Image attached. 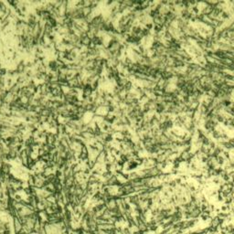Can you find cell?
Returning <instances> with one entry per match:
<instances>
[{
    "instance_id": "cell-1",
    "label": "cell",
    "mask_w": 234,
    "mask_h": 234,
    "mask_svg": "<svg viewBox=\"0 0 234 234\" xmlns=\"http://www.w3.org/2000/svg\"><path fill=\"white\" fill-rule=\"evenodd\" d=\"M13 170V166L9 162H3L1 167H0V173L5 176H8L12 173Z\"/></svg>"
},
{
    "instance_id": "cell-2",
    "label": "cell",
    "mask_w": 234,
    "mask_h": 234,
    "mask_svg": "<svg viewBox=\"0 0 234 234\" xmlns=\"http://www.w3.org/2000/svg\"><path fill=\"white\" fill-rule=\"evenodd\" d=\"M23 230V225L18 218H13V231L14 233H19Z\"/></svg>"
}]
</instances>
